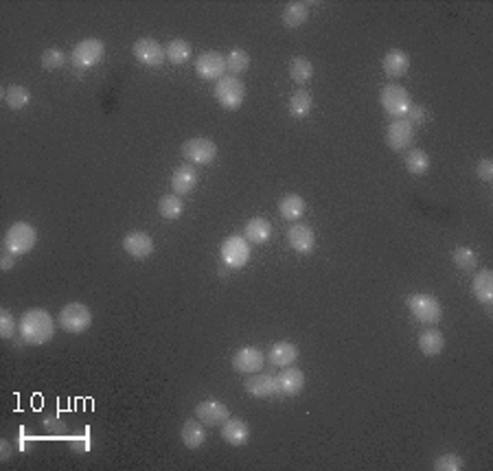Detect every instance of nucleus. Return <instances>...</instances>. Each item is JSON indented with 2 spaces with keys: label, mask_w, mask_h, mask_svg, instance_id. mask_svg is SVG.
<instances>
[{
  "label": "nucleus",
  "mask_w": 493,
  "mask_h": 471,
  "mask_svg": "<svg viewBox=\"0 0 493 471\" xmlns=\"http://www.w3.org/2000/svg\"><path fill=\"white\" fill-rule=\"evenodd\" d=\"M20 336L26 344H46L55 336V320L46 309H29L20 318Z\"/></svg>",
  "instance_id": "1"
},
{
  "label": "nucleus",
  "mask_w": 493,
  "mask_h": 471,
  "mask_svg": "<svg viewBox=\"0 0 493 471\" xmlns=\"http://www.w3.org/2000/svg\"><path fill=\"white\" fill-rule=\"evenodd\" d=\"M379 103H381L386 115H391L395 119H403L408 115L410 105H413V99H410V92L403 86L386 84L379 92Z\"/></svg>",
  "instance_id": "2"
},
{
  "label": "nucleus",
  "mask_w": 493,
  "mask_h": 471,
  "mask_svg": "<svg viewBox=\"0 0 493 471\" xmlns=\"http://www.w3.org/2000/svg\"><path fill=\"white\" fill-rule=\"evenodd\" d=\"M408 309L423 324H436L443 318L441 302H438V298H434L432 294H413L408 298Z\"/></svg>",
  "instance_id": "3"
},
{
  "label": "nucleus",
  "mask_w": 493,
  "mask_h": 471,
  "mask_svg": "<svg viewBox=\"0 0 493 471\" xmlns=\"http://www.w3.org/2000/svg\"><path fill=\"white\" fill-rule=\"evenodd\" d=\"M36 241H38L36 228L31 224H26V221H16V224L5 235V250L14 253L18 257V255L33 250Z\"/></svg>",
  "instance_id": "4"
},
{
  "label": "nucleus",
  "mask_w": 493,
  "mask_h": 471,
  "mask_svg": "<svg viewBox=\"0 0 493 471\" xmlns=\"http://www.w3.org/2000/svg\"><path fill=\"white\" fill-rule=\"evenodd\" d=\"M58 324L66 331V334H84V331L92 324V314L86 305L68 302L66 307H62L58 316Z\"/></svg>",
  "instance_id": "5"
},
{
  "label": "nucleus",
  "mask_w": 493,
  "mask_h": 471,
  "mask_svg": "<svg viewBox=\"0 0 493 471\" xmlns=\"http://www.w3.org/2000/svg\"><path fill=\"white\" fill-rule=\"evenodd\" d=\"M105 55V44L99 40V38H88V40H81L73 53H70V60H73V66L86 70V68H92L97 66Z\"/></svg>",
  "instance_id": "6"
},
{
  "label": "nucleus",
  "mask_w": 493,
  "mask_h": 471,
  "mask_svg": "<svg viewBox=\"0 0 493 471\" xmlns=\"http://www.w3.org/2000/svg\"><path fill=\"white\" fill-rule=\"evenodd\" d=\"M222 261L230 270H239L250 261V241L241 235H230L222 243Z\"/></svg>",
  "instance_id": "7"
},
{
  "label": "nucleus",
  "mask_w": 493,
  "mask_h": 471,
  "mask_svg": "<svg viewBox=\"0 0 493 471\" xmlns=\"http://www.w3.org/2000/svg\"><path fill=\"white\" fill-rule=\"evenodd\" d=\"M245 97V88L235 77H222L215 84V99L226 110H239Z\"/></svg>",
  "instance_id": "8"
},
{
  "label": "nucleus",
  "mask_w": 493,
  "mask_h": 471,
  "mask_svg": "<svg viewBox=\"0 0 493 471\" xmlns=\"http://www.w3.org/2000/svg\"><path fill=\"white\" fill-rule=\"evenodd\" d=\"M182 156L191 164H208L217 156V145L211 138H189L182 145Z\"/></svg>",
  "instance_id": "9"
},
{
  "label": "nucleus",
  "mask_w": 493,
  "mask_h": 471,
  "mask_svg": "<svg viewBox=\"0 0 493 471\" xmlns=\"http://www.w3.org/2000/svg\"><path fill=\"white\" fill-rule=\"evenodd\" d=\"M196 73L202 79H222L226 73V58L217 51H206L196 60Z\"/></svg>",
  "instance_id": "10"
},
{
  "label": "nucleus",
  "mask_w": 493,
  "mask_h": 471,
  "mask_svg": "<svg viewBox=\"0 0 493 471\" xmlns=\"http://www.w3.org/2000/svg\"><path fill=\"white\" fill-rule=\"evenodd\" d=\"M265 364V355L257 346H243L235 353L233 357V369L243 375H253L259 373Z\"/></svg>",
  "instance_id": "11"
},
{
  "label": "nucleus",
  "mask_w": 493,
  "mask_h": 471,
  "mask_svg": "<svg viewBox=\"0 0 493 471\" xmlns=\"http://www.w3.org/2000/svg\"><path fill=\"white\" fill-rule=\"evenodd\" d=\"M132 51H134V58L139 60L143 66H152V68L160 66L164 62V58H167V55H164V48L156 40H152V38L136 40Z\"/></svg>",
  "instance_id": "12"
},
{
  "label": "nucleus",
  "mask_w": 493,
  "mask_h": 471,
  "mask_svg": "<svg viewBox=\"0 0 493 471\" xmlns=\"http://www.w3.org/2000/svg\"><path fill=\"white\" fill-rule=\"evenodd\" d=\"M415 141V127L410 125L405 119H395L388 129H386V143L391 149L395 152H401V149H408L410 145H413Z\"/></svg>",
  "instance_id": "13"
},
{
  "label": "nucleus",
  "mask_w": 493,
  "mask_h": 471,
  "mask_svg": "<svg viewBox=\"0 0 493 471\" xmlns=\"http://www.w3.org/2000/svg\"><path fill=\"white\" fill-rule=\"evenodd\" d=\"M228 417H230L228 406L217 399H206L196 408V419L202 421L204 425H222Z\"/></svg>",
  "instance_id": "14"
},
{
  "label": "nucleus",
  "mask_w": 493,
  "mask_h": 471,
  "mask_svg": "<svg viewBox=\"0 0 493 471\" xmlns=\"http://www.w3.org/2000/svg\"><path fill=\"white\" fill-rule=\"evenodd\" d=\"M123 248H125V253H127L129 257L143 261V259L152 257V253H154V241H152V237H149L147 233H143V231H132V233H127V235L123 237Z\"/></svg>",
  "instance_id": "15"
},
{
  "label": "nucleus",
  "mask_w": 493,
  "mask_h": 471,
  "mask_svg": "<svg viewBox=\"0 0 493 471\" xmlns=\"http://www.w3.org/2000/svg\"><path fill=\"white\" fill-rule=\"evenodd\" d=\"M245 391H248V395H253L255 399H270L274 395H279L277 375L261 373V375L248 377L245 379Z\"/></svg>",
  "instance_id": "16"
},
{
  "label": "nucleus",
  "mask_w": 493,
  "mask_h": 471,
  "mask_svg": "<svg viewBox=\"0 0 493 471\" xmlns=\"http://www.w3.org/2000/svg\"><path fill=\"white\" fill-rule=\"evenodd\" d=\"M287 241L292 245V250L298 255H309L316 248V235L307 224H294L287 231Z\"/></svg>",
  "instance_id": "17"
},
{
  "label": "nucleus",
  "mask_w": 493,
  "mask_h": 471,
  "mask_svg": "<svg viewBox=\"0 0 493 471\" xmlns=\"http://www.w3.org/2000/svg\"><path fill=\"white\" fill-rule=\"evenodd\" d=\"M277 383H279V395L294 397L305 388V373L294 366H285L277 375Z\"/></svg>",
  "instance_id": "18"
},
{
  "label": "nucleus",
  "mask_w": 493,
  "mask_h": 471,
  "mask_svg": "<svg viewBox=\"0 0 493 471\" xmlns=\"http://www.w3.org/2000/svg\"><path fill=\"white\" fill-rule=\"evenodd\" d=\"M222 438L228 443L230 448H241L250 438V428H248V423H245L243 419L228 417L222 423Z\"/></svg>",
  "instance_id": "19"
},
{
  "label": "nucleus",
  "mask_w": 493,
  "mask_h": 471,
  "mask_svg": "<svg viewBox=\"0 0 493 471\" xmlns=\"http://www.w3.org/2000/svg\"><path fill=\"white\" fill-rule=\"evenodd\" d=\"M381 68L383 73H386L391 79H399L408 73L410 68V58H408V53L401 51V48H391L386 55H383V60H381Z\"/></svg>",
  "instance_id": "20"
},
{
  "label": "nucleus",
  "mask_w": 493,
  "mask_h": 471,
  "mask_svg": "<svg viewBox=\"0 0 493 471\" xmlns=\"http://www.w3.org/2000/svg\"><path fill=\"white\" fill-rule=\"evenodd\" d=\"M267 359H270V364L281 366V369L292 366V364L296 362V359H298V346L292 344V342H287V340L277 342V344H274V346L270 349Z\"/></svg>",
  "instance_id": "21"
},
{
  "label": "nucleus",
  "mask_w": 493,
  "mask_h": 471,
  "mask_svg": "<svg viewBox=\"0 0 493 471\" xmlns=\"http://www.w3.org/2000/svg\"><path fill=\"white\" fill-rule=\"evenodd\" d=\"M196 184H198V171L194 167H189V164H182L171 176V189L176 196H186V193L196 189Z\"/></svg>",
  "instance_id": "22"
},
{
  "label": "nucleus",
  "mask_w": 493,
  "mask_h": 471,
  "mask_svg": "<svg viewBox=\"0 0 493 471\" xmlns=\"http://www.w3.org/2000/svg\"><path fill=\"white\" fill-rule=\"evenodd\" d=\"M445 349V336L438 329H425L423 334L419 336V351L428 357H434L438 353H443Z\"/></svg>",
  "instance_id": "23"
},
{
  "label": "nucleus",
  "mask_w": 493,
  "mask_h": 471,
  "mask_svg": "<svg viewBox=\"0 0 493 471\" xmlns=\"http://www.w3.org/2000/svg\"><path fill=\"white\" fill-rule=\"evenodd\" d=\"M472 292L474 296L482 302V305H489L493 302V272L491 270H480L476 274V279H474V285H472Z\"/></svg>",
  "instance_id": "24"
},
{
  "label": "nucleus",
  "mask_w": 493,
  "mask_h": 471,
  "mask_svg": "<svg viewBox=\"0 0 493 471\" xmlns=\"http://www.w3.org/2000/svg\"><path fill=\"white\" fill-rule=\"evenodd\" d=\"M206 440V430L202 425V421H196V419H189L184 425H182V443L189 448V450H198L204 445Z\"/></svg>",
  "instance_id": "25"
},
{
  "label": "nucleus",
  "mask_w": 493,
  "mask_h": 471,
  "mask_svg": "<svg viewBox=\"0 0 493 471\" xmlns=\"http://www.w3.org/2000/svg\"><path fill=\"white\" fill-rule=\"evenodd\" d=\"M272 237V224L263 217H255L245 224V239L250 243H265Z\"/></svg>",
  "instance_id": "26"
},
{
  "label": "nucleus",
  "mask_w": 493,
  "mask_h": 471,
  "mask_svg": "<svg viewBox=\"0 0 493 471\" xmlns=\"http://www.w3.org/2000/svg\"><path fill=\"white\" fill-rule=\"evenodd\" d=\"M405 169L413 176H425L430 171V156L423 149H410L405 154Z\"/></svg>",
  "instance_id": "27"
},
{
  "label": "nucleus",
  "mask_w": 493,
  "mask_h": 471,
  "mask_svg": "<svg viewBox=\"0 0 493 471\" xmlns=\"http://www.w3.org/2000/svg\"><path fill=\"white\" fill-rule=\"evenodd\" d=\"M312 105H314L312 95H309L307 90L300 88V90H296V92L292 95V99H290V115H292L294 119H305V117L309 115Z\"/></svg>",
  "instance_id": "28"
},
{
  "label": "nucleus",
  "mask_w": 493,
  "mask_h": 471,
  "mask_svg": "<svg viewBox=\"0 0 493 471\" xmlns=\"http://www.w3.org/2000/svg\"><path fill=\"white\" fill-rule=\"evenodd\" d=\"M290 77H292L294 84H298V86L309 84L312 77H314V66H312V62H309L307 58H294V60H292V66H290Z\"/></svg>",
  "instance_id": "29"
},
{
  "label": "nucleus",
  "mask_w": 493,
  "mask_h": 471,
  "mask_svg": "<svg viewBox=\"0 0 493 471\" xmlns=\"http://www.w3.org/2000/svg\"><path fill=\"white\" fill-rule=\"evenodd\" d=\"M309 18V9L305 3H290L283 11V22L285 26H290V29H298V26H303Z\"/></svg>",
  "instance_id": "30"
},
{
  "label": "nucleus",
  "mask_w": 493,
  "mask_h": 471,
  "mask_svg": "<svg viewBox=\"0 0 493 471\" xmlns=\"http://www.w3.org/2000/svg\"><path fill=\"white\" fill-rule=\"evenodd\" d=\"M307 204L305 200L300 196H294V193H290V196H283L281 202H279V213L285 217V219H298L300 215L305 213Z\"/></svg>",
  "instance_id": "31"
},
{
  "label": "nucleus",
  "mask_w": 493,
  "mask_h": 471,
  "mask_svg": "<svg viewBox=\"0 0 493 471\" xmlns=\"http://www.w3.org/2000/svg\"><path fill=\"white\" fill-rule=\"evenodd\" d=\"M164 55H167V60L174 62V64H184V62L191 60L194 48H191V44L186 40H171L167 44V48H164Z\"/></svg>",
  "instance_id": "32"
},
{
  "label": "nucleus",
  "mask_w": 493,
  "mask_h": 471,
  "mask_svg": "<svg viewBox=\"0 0 493 471\" xmlns=\"http://www.w3.org/2000/svg\"><path fill=\"white\" fill-rule=\"evenodd\" d=\"M158 211H160V215H162L164 219L174 221V219H178V217L182 215L184 204H182V200H180V196H176V193H171V196H162V198H160V202H158Z\"/></svg>",
  "instance_id": "33"
},
{
  "label": "nucleus",
  "mask_w": 493,
  "mask_h": 471,
  "mask_svg": "<svg viewBox=\"0 0 493 471\" xmlns=\"http://www.w3.org/2000/svg\"><path fill=\"white\" fill-rule=\"evenodd\" d=\"M3 99H5V103H7L11 110H22V107L29 105V101H31V92L26 90L24 86L14 84V86H9V88L5 90Z\"/></svg>",
  "instance_id": "34"
},
{
  "label": "nucleus",
  "mask_w": 493,
  "mask_h": 471,
  "mask_svg": "<svg viewBox=\"0 0 493 471\" xmlns=\"http://www.w3.org/2000/svg\"><path fill=\"white\" fill-rule=\"evenodd\" d=\"M250 66V55L245 53L243 48H233L228 55H226V68L233 73V75H241L245 73Z\"/></svg>",
  "instance_id": "35"
},
{
  "label": "nucleus",
  "mask_w": 493,
  "mask_h": 471,
  "mask_svg": "<svg viewBox=\"0 0 493 471\" xmlns=\"http://www.w3.org/2000/svg\"><path fill=\"white\" fill-rule=\"evenodd\" d=\"M452 259H454V265L458 270H462V272H472L478 265V257H476V253L472 250V248H456Z\"/></svg>",
  "instance_id": "36"
},
{
  "label": "nucleus",
  "mask_w": 493,
  "mask_h": 471,
  "mask_svg": "<svg viewBox=\"0 0 493 471\" xmlns=\"http://www.w3.org/2000/svg\"><path fill=\"white\" fill-rule=\"evenodd\" d=\"M66 64V55L62 48H46L42 53V68L44 70H58Z\"/></svg>",
  "instance_id": "37"
},
{
  "label": "nucleus",
  "mask_w": 493,
  "mask_h": 471,
  "mask_svg": "<svg viewBox=\"0 0 493 471\" xmlns=\"http://www.w3.org/2000/svg\"><path fill=\"white\" fill-rule=\"evenodd\" d=\"M436 471H460L465 465H462V458L458 454H443L438 456L432 465Z\"/></svg>",
  "instance_id": "38"
},
{
  "label": "nucleus",
  "mask_w": 493,
  "mask_h": 471,
  "mask_svg": "<svg viewBox=\"0 0 493 471\" xmlns=\"http://www.w3.org/2000/svg\"><path fill=\"white\" fill-rule=\"evenodd\" d=\"M18 327L20 324L16 322V318L9 309H0V338H5V340L14 338Z\"/></svg>",
  "instance_id": "39"
},
{
  "label": "nucleus",
  "mask_w": 493,
  "mask_h": 471,
  "mask_svg": "<svg viewBox=\"0 0 493 471\" xmlns=\"http://www.w3.org/2000/svg\"><path fill=\"white\" fill-rule=\"evenodd\" d=\"M425 117H428V112H425V107L423 105H410V110H408V115L403 117L410 125L413 127H417V125H421L423 121H425Z\"/></svg>",
  "instance_id": "40"
},
{
  "label": "nucleus",
  "mask_w": 493,
  "mask_h": 471,
  "mask_svg": "<svg viewBox=\"0 0 493 471\" xmlns=\"http://www.w3.org/2000/svg\"><path fill=\"white\" fill-rule=\"evenodd\" d=\"M476 174H478V178H480V180L491 182V180H493V160H489V158L480 160V162H478V167H476Z\"/></svg>",
  "instance_id": "41"
},
{
  "label": "nucleus",
  "mask_w": 493,
  "mask_h": 471,
  "mask_svg": "<svg viewBox=\"0 0 493 471\" xmlns=\"http://www.w3.org/2000/svg\"><path fill=\"white\" fill-rule=\"evenodd\" d=\"M16 263V255L14 253H5L3 259H0V268H3V272H9Z\"/></svg>",
  "instance_id": "42"
}]
</instances>
